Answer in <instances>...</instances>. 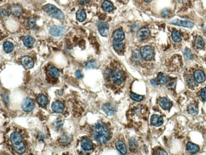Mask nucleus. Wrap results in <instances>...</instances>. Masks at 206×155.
Instances as JSON below:
<instances>
[{
	"label": "nucleus",
	"mask_w": 206,
	"mask_h": 155,
	"mask_svg": "<svg viewBox=\"0 0 206 155\" xmlns=\"http://www.w3.org/2000/svg\"><path fill=\"white\" fill-rule=\"evenodd\" d=\"M92 134L95 139L101 144H105L110 138V132L107 126L101 122L95 124L93 127Z\"/></svg>",
	"instance_id": "1"
},
{
	"label": "nucleus",
	"mask_w": 206,
	"mask_h": 155,
	"mask_svg": "<svg viewBox=\"0 0 206 155\" xmlns=\"http://www.w3.org/2000/svg\"><path fill=\"white\" fill-rule=\"evenodd\" d=\"M10 140L15 151L18 154H22L25 153L26 146L24 145L22 137L18 132L12 133L10 136Z\"/></svg>",
	"instance_id": "2"
},
{
	"label": "nucleus",
	"mask_w": 206,
	"mask_h": 155,
	"mask_svg": "<svg viewBox=\"0 0 206 155\" xmlns=\"http://www.w3.org/2000/svg\"><path fill=\"white\" fill-rule=\"evenodd\" d=\"M43 9L46 13H47L49 15H50L51 17L56 18L59 20L63 19L64 15L63 12L53 5H46L43 7Z\"/></svg>",
	"instance_id": "3"
},
{
	"label": "nucleus",
	"mask_w": 206,
	"mask_h": 155,
	"mask_svg": "<svg viewBox=\"0 0 206 155\" xmlns=\"http://www.w3.org/2000/svg\"><path fill=\"white\" fill-rule=\"evenodd\" d=\"M109 77L111 82L115 85H121L124 81V77L121 71L115 69L109 73Z\"/></svg>",
	"instance_id": "4"
},
{
	"label": "nucleus",
	"mask_w": 206,
	"mask_h": 155,
	"mask_svg": "<svg viewBox=\"0 0 206 155\" xmlns=\"http://www.w3.org/2000/svg\"><path fill=\"white\" fill-rule=\"evenodd\" d=\"M140 53L142 58L145 61H150L153 57L154 52L150 46H144L140 49Z\"/></svg>",
	"instance_id": "5"
},
{
	"label": "nucleus",
	"mask_w": 206,
	"mask_h": 155,
	"mask_svg": "<svg viewBox=\"0 0 206 155\" xmlns=\"http://www.w3.org/2000/svg\"><path fill=\"white\" fill-rule=\"evenodd\" d=\"M22 107L24 111H26V112H30L34 108V102L32 99L26 98L22 102Z\"/></svg>",
	"instance_id": "6"
},
{
	"label": "nucleus",
	"mask_w": 206,
	"mask_h": 155,
	"mask_svg": "<svg viewBox=\"0 0 206 155\" xmlns=\"http://www.w3.org/2000/svg\"><path fill=\"white\" fill-rule=\"evenodd\" d=\"M171 24L176 25V26H183L184 27H187V28H192L194 26V23L192 22H190L188 20H174L173 22H170Z\"/></svg>",
	"instance_id": "7"
},
{
	"label": "nucleus",
	"mask_w": 206,
	"mask_h": 155,
	"mask_svg": "<svg viewBox=\"0 0 206 155\" xmlns=\"http://www.w3.org/2000/svg\"><path fill=\"white\" fill-rule=\"evenodd\" d=\"M64 32H65V29L60 26H52L50 29V34L55 37H58L61 36L64 33Z\"/></svg>",
	"instance_id": "8"
},
{
	"label": "nucleus",
	"mask_w": 206,
	"mask_h": 155,
	"mask_svg": "<svg viewBox=\"0 0 206 155\" xmlns=\"http://www.w3.org/2000/svg\"><path fill=\"white\" fill-rule=\"evenodd\" d=\"M21 63L26 69H31L34 66V61L29 56H24L21 58Z\"/></svg>",
	"instance_id": "9"
},
{
	"label": "nucleus",
	"mask_w": 206,
	"mask_h": 155,
	"mask_svg": "<svg viewBox=\"0 0 206 155\" xmlns=\"http://www.w3.org/2000/svg\"><path fill=\"white\" fill-rule=\"evenodd\" d=\"M81 144L82 149L86 151H90L93 149V142H92V141L90 139L86 137L83 138L82 139L81 141Z\"/></svg>",
	"instance_id": "10"
},
{
	"label": "nucleus",
	"mask_w": 206,
	"mask_h": 155,
	"mask_svg": "<svg viewBox=\"0 0 206 155\" xmlns=\"http://www.w3.org/2000/svg\"><path fill=\"white\" fill-rule=\"evenodd\" d=\"M51 109L55 113H61L64 110V105L60 101H55L51 104Z\"/></svg>",
	"instance_id": "11"
},
{
	"label": "nucleus",
	"mask_w": 206,
	"mask_h": 155,
	"mask_svg": "<svg viewBox=\"0 0 206 155\" xmlns=\"http://www.w3.org/2000/svg\"><path fill=\"white\" fill-rule=\"evenodd\" d=\"M109 27L108 24L105 22H101L98 24V31L100 35L102 36H107L109 34Z\"/></svg>",
	"instance_id": "12"
},
{
	"label": "nucleus",
	"mask_w": 206,
	"mask_h": 155,
	"mask_svg": "<svg viewBox=\"0 0 206 155\" xmlns=\"http://www.w3.org/2000/svg\"><path fill=\"white\" fill-rule=\"evenodd\" d=\"M159 105L162 109L165 110H168L171 108L172 103L169 99L166 97H162L159 100Z\"/></svg>",
	"instance_id": "13"
},
{
	"label": "nucleus",
	"mask_w": 206,
	"mask_h": 155,
	"mask_svg": "<svg viewBox=\"0 0 206 155\" xmlns=\"http://www.w3.org/2000/svg\"><path fill=\"white\" fill-rule=\"evenodd\" d=\"M103 110L109 116H112L115 113V107L111 104H105L103 105Z\"/></svg>",
	"instance_id": "14"
},
{
	"label": "nucleus",
	"mask_w": 206,
	"mask_h": 155,
	"mask_svg": "<svg viewBox=\"0 0 206 155\" xmlns=\"http://www.w3.org/2000/svg\"><path fill=\"white\" fill-rule=\"evenodd\" d=\"M194 78L197 83H202L205 80V74L201 70H197L194 73Z\"/></svg>",
	"instance_id": "15"
},
{
	"label": "nucleus",
	"mask_w": 206,
	"mask_h": 155,
	"mask_svg": "<svg viewBox=\"0 0 206 155\" xmlns=\"http://www.w3.org/2000/svg\"><path fill=\"white\" fill-rule=\"evenodd\" d=\"M150 122H151V124L153 126H161L163 123V118L162 117L157 115V114H154V115H153L151 117Z\"/></svg>",
	"instance_id": "16"
},
{
	"label": "nucleus",
	"mask_w": 206,
	"mask_h": 155,
	"mask_svg": "<svg viewBox=\"0 0 206 155\" xmlns=\"http://www.w3.org/2000/svg\"><path fill=\"white\" fill-rule=\"evenodd\" d=\"M150 35V30L147 27H143V28L140 29L138 32V37L140 39H146L149 38Z\"/></svg>",
	"instance_id": "17"
},
{
	"label": "nucleus",
	"mask_w": 206,
	"mask_h": 155,
	"mask_svg": "<svg viewBox=\"0 0 206 155\" xmlns=\"http://www.w3.org/2000/svg\"><path fill=\"white\" fill-rule=\"evenodd\" d=\"M186 149L190 153L196 154L199 151V147L197 145L192 143V142H188L186 144Z\"/></svg>",
	"instance_id": "18"
},
{
	"label": "nucleus",
	"mask_w": 206,
	"mask_h": 155,
	"mask_svg": "<svg viewBox=\"0 0 206 155\" xmlns=\"http://www.w3.org/2000/svg\"><path fill=\"white\" fill-rule=\"evenodd\" d=\"M115 146L117 150L119 151V152L121 154H126L127 153V149L126 146L125 144L122 141H119L116 142Z\"/></svg>",
	"instance_id": "19"
},
{
	"label": "nucleus",
	"mask_w": 206,
	"mask_h": 155,
	"mask_svg": "<svg viewBox=\"0 0 206 155\" xmlns=\"http://www.w3.org/2000/svg\"><path fill=\"white\" fill-rule=\"evenodd\" d=\"M113 37L114 39L122 41L125 38V35L122 29H117L113 33Z\"/></svg>",
	"instance_id": "20"
},
{
	"label": "nucleus",
	"mask_w": 206,
	"mask_h": 155,
	"mask_svg": "<svg viewBox=\"0 0 206 155\" xmlns=\"http://www.w3.org/2000/svg\"><path fill=\"white\" fill-rule=\"evenodd\" d=\"M112 45H113V49H114L115 50L118 52H122L123 50H124V44L122 43V41H118V40H115V39H113V43H112Z\"/></svg>",
	"instance_id": "21"
},
{
	"label": "nucleus",
	"mask_w": 206,
	"mask_h": 155,
	"mask_svg": "<svg viewBox=\"0 0 206 155\" xmlns=\"http://www.w3.org/2000/svg\"><path fill=\"white\" fill-rule=\"evenodd\" d=\"M23 43L26 47H32L34 43V39L32 36H26L23 39Z\"/></svg>",
	"instance_id": "22"
},
{
	"label": "nucleus",
	"mask_w": 206,
	"mask_h": 155,
	"mask_svg": "<svg viewBox=\"0 0 206 155\" xmlns=\"http://www.w3.org/2000/svg\"><path fill=\"white\" fill-rule=\"evenodd\" d=\"M38 104L42 107H45L47 106L48 104V99L47 97L43 94H40L38 95V99H37Z\"/></svg>",
	"instance_id": "23"
},
{
	"label": "nucleus",
	"mask_w": 206,
	"mask_h": 155,
	"mask_svg": "<svg viewBox=\"0 0 206 155\" xmlns=\"http://www.w3.org/2000/svg\"><path fill=\"white\" fill-rule=\"evenodd\" d=\"M102 8L104 10L107 12H110L113 10V6L111 2L105 0L102 3Z\"/></svg>",
	"instance_id": "24"
},
{
	"label": "nucleus",
	"mask_w": 206,
	"mask_h": 155,
	"mask_svg": "<svg viewBox=\"0 0 206 155\" xmlns=\"http://www.w3.org/2000/svg\"><path fill=\"white\" fill-rule=\"evenodd\" d=\"M195 43L196 46L199 49L203 48H204V45H205V43H204V39H203L202 37L200 36H197L195 38Z\"/></svg>",
	"instance_id": "25"
},
{
	"label": "nucleus",
	"mask_w": 206,
	"mask_h": 155,
	"mask_svg": "<svg viewBox=\"0 0 206 155\" xmlns=\"http://www.w3.org/2000/svg\"><path fill=\"white\" fill-rule=\"evenodd\" d=\"M49 74L52 77L54 78H57L60 76V73L59 71L55 67H51L48 71Z\"/></svg>",
	"instance_id": "26"
},
{
	"label": "nucleus",
	"mask_w": 206,
	"mask_h": 155,
	"mask_svg": "<svg viewBox=\"0 0 206 155\" xmlns=\"http://www.w3.org/2000/svg\"><path fill=\"white\" fill-rule=\"evenodd\" d=\"M14 44L10 41H6L3 44V49L7 53H10L14 50Z\"/></svg>",
	"instance_id": "27"
},
{
	"label": "nucleus",
	"mask_w": 206,
	"mask_h": 155,
	"mask_svg": "<svg viewBox=\"0 0 206 155\" xmlns=\"http://www.w3.org/2000/svg\"><path fill=\"white\" fill-rule=\"evenodd\" d=\"M76 18L79 22H83L86 18V15L84 10H79L76 12Z\"/></svg>",
	"instance_id": "28"
},
{
	"label": "nucleus",
	"mask_w": 206,
	"mask_h": 155,
	"mask_svg": "<svg viewBox=\"0 0 206 155\" xmlns=\"http://www.w3.org/2000/svg\"><path fill=\"white\" fill-rule=\"evenodd\" d=\"M188 111L190 114L192 115H197L198 114L199 109L197 106H196L194 104H190L188 107Z\"/></svg>",
	"instance_id": "29"
},
{
	"label": "nucleus",
	"mask_w": 206,
	"mask_h": 155,
	"mask_svg": "<svg viewBox=\"0 0 206 155\" xmlns=\"http://www.w3.org/2000/svg\"><path fill=\"white\" fill-rule=\"evenodd\" d=\"M172 39L175 43H180L181 41V36L178 31H174L172 33Z\"/></svg>",
	"instance_id": "30"
},
{
	"label": "nucleus",
	"mask_w": 206,
	"mask_h": 155,
	"mask_svg": "<svg viewBox=\"0 0 206 155\" xmlns=\"http://www.w3.org/2000/svg\"><path fill=\"white\" fill-rule=\"evenodd\" d=\"M132 57H133V59L134 62H140L141 60V58H142V56H141L140 52H139L138 50H134L133 53V55H132Z\"/></svg>",
	"instance_id": "31"
},
{
	"label": "nucleus",
	"mask_w": 206,
	"mask_h": 155,
	"mask_svg": "<svg viewBox=\"0 0 206 155\" xmlns=\"http://www.w3.org/2000/svg\"><path fill=\"white\" fill-rule=\"evenodd\" d=\"M11 11L13 14L16 15V16H18L22 13V8L18 5H13L11 7Z\"/></svg>",
	"instance_id": "32"
},
{
	"label": "nucleus",
	"mask_w": 206,
	"mask_h": 155,
	"mask_svg": "<svg viewBox=\"0 0 206 155\" xmlns=\"http://www.w3.org/2000/svg\"><path fill=\"white\" fill-rule=\"evenodd\" d=\"M98 66V63L95 61H90L87 62L85 64L86 69H94Z\"/></svg>",
	"instance_id": "33"
},
{
	"label": "nucleus",
	"mask_w": 206,
	"mask_h": 155,
	"mask_svg": "<svg viewBox=\"0 0 206 155\" xmlns=\"http://www.w3.org/2000/svg\"><path fill=\"white\" fill-rule=\"evenodd\" d=\"M158 81L161 84H164L168 81V77L165 74L160 73L158 74Z\"/></svg>",
	"instance_id": "34"
},
{
	"label": "nucleus",
	"mask_w": 206,
	"mask_h": 155,
	"mask_svg": "<svg viewBox=\"0 0 206 155\" xmlns=\"http://www.w3.org/2000/svg\"><path fill=\"white\" fill-rule=\"evenodd\" d=\"M71 137H70V136H69V135H63L61 137V142L63 144H69V142L71 141Z\"/></svg>",
	"instance_id": "35"
},
{
	"label": "nucleus",
	"mask_w": 206,
	"mask_h": 155,
	"mask_svg": "<svg viewBox=\"0 0 206 155\" xmlns=\"http://www.w3.org/2000/svg\"><path fill=\"white\" fill-rule=\"evenodd\" d=\"M183 54H184V57L187 58V59H191V58H193L192 52L188 48H185V50H184Z\"/></svg>",
	"instance_id": "36"
},
{
	"label": "nucleus",
	"mask_w": 206,
	"mask_h": 155,
	"mask_svg": "<svg viewBox=\"0 0 206 155\" xmlns=\"http://www.w3.org/2000/svg\"><path fill=\"white\" fill-rule=\"evenodd\" d=\"M130 97H131V98L132 99H133V100H134L135 101H138V102L141 101L143 100V96L138 95L136 94H134V93H132V94L130 95Z\"/></svg>",
	"instance_id": "37"
},
{
	"label": "nucleus",
	"mask_w": 206,
	"mask_h": 155,
	"mask_svg": "<svg viewBox=\"0 0 206 155\" xmlns=\"http://www.w3.org/2000/svg\"><path fill=\"white\" fill-rule=\"evenodd\" d=\"M195 78H193L192 76H189L187 79V83H188V85L190 86V87H193V86H196V83L195 82Z\"/></svg>",
	"instance_id": "38"
},
{
	"label": "nucleus",
	"mask_w": 206,
	"mask_h": 155,
	"mask_svg": "<svg viewBox=\"0 0 206 155\" xmlns=\"http://www.w3.org/2000/svg\"><path fill=\"white\" fill-rule=\"evenodd\" d=\"M29 27L30 29H34L36 27V21L35 18H30L28 22Z\"/></svg>",
	"instance_id": "39"
},
{
	"label": "nucleus",
	"mask_w": 206,
	"mask_h": 155,
	"mask_svg": "<svg viewBox=\"0 0 206 155\" xmlns=\"http://www.w3.org/2000/svg\"><path fill=\"white\" fill-rule=\"evenodd\" d=\"M201 97L204 101H206V86L203 88L201 92Z\"/></svg>",
	"instance_id": "40"
},
{
	"label": "nucleus",
	"mask_w": 206,
	"mask_h": 155,
	"mask_svg": "<svg viewBox=\"0 0 206 155\" xmlns=\"http://www.w3.org/2000/svg\"><path fill=\"white\" fill-rule=\"evenodd\" d=\"M130 148L131 149H133V148H136V142L134 141V139H131V140L130 141Z\"/></svg>",
	"instance_id": "41"
},
{
	"label": "nucleus",
	"mask_w": 206,
	"mask_h": 155,
	"mask_svg": "<svg viewBox=\"0 0 206 155\" xmlns=\"http://www.w3.org/2000/svg\"><path fill=\"white\" fill-rule=\"evenodd\" d=\"M1 15H2V16L3 17H7L8 15V12H7V10H4V9H3H3H1Z\"/></svg>",
	"instance_id": "42"
},
{
	"label": "nucleus",
	"mask_w": 206,
	"mask_h": 155,
	"mask_svg": "<svg viewBox=\"0 0 206 155\" xmlns=\"http://www.w3.org/2000/svg\"><path fill=\"white\" fill-rule=\"evenodd\" d=\"M76 76L78 77V78H82V76H83L81 71H77L76 72Z\"/></svg>",
	"instance_id": "43"
},
{
	"label": "nucleus",
	"mask_w": 206,
	"mask_h": 155,
	"mask_svg": "<svg viewBox=\"0 0 206 155\" xmlns=\"http://www.w3.org/2000/svg\"><path fill=\"white\" fill-rule=\"evenodd\" d=\"M157 154H168V153H166V152L164 151H161V150H159L157 151Z\"/></svg>",
	"instance_id": "44"
},
{
	"label": "nucleus",
	"mask_w": 206,
	"mask_h": 155,
	"mask_svg": "<svg viewBox=\"0 0 206 155\" xmlns=\"http://www.w3.org/2000/svg\"><path fill=\"white\" fill-rule=\"evenodd\" d=\"M151 82V84H152V85L154 86H156L157 85V82H155L154 80H151V82Z\"/></svg>",
	"instance_id": "45"
},
{
	"label": "nucleus",
	"mask_w": 206,
	"mask_h": 155,
	"mask_svg": "<svg viewBox=\"0 0 206 155\" xmlns=\"http://www.w3.org/2000/svg\"><path fill=\"white\" fill-rule=\"evenodd\" d=\"M144 1H145L147 3H150V2H151L152 0H144Z\"/></svg>",
	"instance_id": "46"
}]
</instances>
